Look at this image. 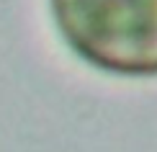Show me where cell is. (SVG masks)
Returning <instances> with one entry per match:
<instances>
[{
    "instance_id": "1",
    "label": "cell",
    "mask_w": 157,
    "mask_h": 152,
    "mask_svg": "<svg viewBox=\"0 0 157 152\" xmlns=\"http://www.w3.org/2000/svg\"><path fill=\"white\" fill-rule=\"evenodd\" d=\"M77 59L119 77H157V0H49Z\"/></svg>"
}]
</instances>
